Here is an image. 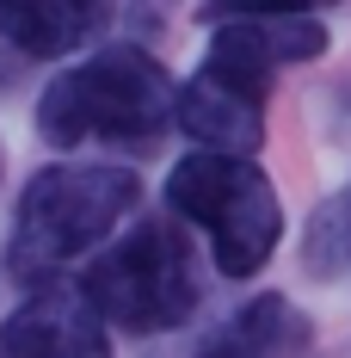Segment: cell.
Segmentation results:
<instances>
[{
  "label": "cell",
  "mask_w": 351,
  "mask_h": 358,
  "mask_svg": "<svg viewBox=\"0 0 351 358\" xmlns=\"http://www.w3.org/2000/svg\"><path fill=\"white\" fill-rule=\"evenodd\" d=\"M0 358H111V346L80 285L50 278L0 322Z\"/></svg>",
  "instance_id": "8992f818"
},
{
  "label": "cell",
  "mask_w": 351,
  "mask_h": 358,
  "mask_svg": "<svg viewBox=\"0 0 351 358\" xmlns=\"http://www.w3.org/2000/svg\"><path fill=\"white\" fill-rule=\"evenodd\" d=\"M210 56L179 87L173 124L191 143H204V155L253 161V148L265 143V93H271L278 62H265L234 25H210Z\"/></svg>",
  "instance_id": "5b68a950"
},
{
  "label": "cell",
  "mask_w": 351,
  "mask_h": 358,
  "mask_svg": "<svg viewBox=\"0 0 351 358\" xmlns=\"http://www.w3.org/2000/svg\"><path fill=\"white\" fill-rule=\"evenodd\" d=\"M142 210V179L105 161H56L31 173L13 229H6V272L25 285H50L68 259L105 248L111 235Z\"/></svg>",
  "instance_id": "7a4b0ae2"
},
{
  "label": "cell",
  "mask_w": 351,
  "mask_h": 358,
  "mask_svg": "<svg viewBox=\"0 0 351 358\" xmlns=\"http://www.w3.org/2000/svg\"><path fill=\"white\" fill-rule=\"evenodd\" d=\"M302 272L320 278V285L351 272V173H345V185H333L315 204L308 229H302Z\"/></svg>",
  "instance_id": "30bf717a"
},
{
  "label": "cell",
  "mask_w": 351,
  "mask_h": 358,
  "mask_svg": "<svg viewBox=\"0 0 351 358\" xmlns=\"http://www.w3.org/2000/svg\"><path fill=\"white\" fill-rule=\"evenodd\" d=\"M290 327H296L290 303H283L278 290H265V296H253V303H241V309H228V315H222L216 327H204L197 340L160 346L154 358H271Z\"/></svg>",
  "instance_id": "52a82bcc"
},
{
  "label": "cell",
  "mask_w": 351,
  "mask_h": 358,
  "mask_svg": "<svg viewBox=\"0 0 351 358\" xmlns=\"http://www.w3.org/2000/svg\"><path fill=\"white\" fill-rule=\"evenodd\" d=\"M179 106V87L160 56L142 43H105L62 69L37 99V136L50 148L111 143V148H148L167 136Z\"/></svg>",
  "instance_id": "6da1fadb"
},
{
  "label": "cell",
  "mask_w": 351,
  "mask_h": 358,
  "mask_svg": "<svg viewBox=\"0 0 351 358\" xmlns=\"http://www.w3.org/2000/svg\"><path fill=\"white\" fill-rule=\"evenodd\" d=\"M204 25H234V31L265 56V62H315L327 56V25L315 13H265V6H210Z\"/></svg>",
  "instance_id": "9c48e42d"
},
{
  "label": "cell",
  "mask_w": 351,
  "mask_h": 358,
  "mask_svg": "<svg viewBox=\"0 0 351 358\" xmlns=\"http://www.w3.org/2000/svg\"><path fill=\"white\" fill-rule=\"evenodd\" d=\"M105 31V6L74 0H0V37L19 56H68Z\"/></svg>",
  "instance_id": "ba28073f"
},
{
  "label": "cell",
  "mask_w": 351,
  "mask_h": 358,
  "mask_svg": "<svg viewBox=\"0 0 351 358\" xmlns=\"http://www.w3.org/2000/svg\"><path fill=\"white\" fill-rule=\"evenodd\" d=\"M167 210L185 216L191 229H204L210 259L222 278H253L265 272V259L278 253L283 235V204L265 167L234 161V155H185L167 173Z\"/></svg>",
  "instance_id": "277c9868"
},
{
  "label": "cell",
  "mask_w": 351,
  "mask_h": 358,
  "mask_svg": "<svg viewBox=\"0 0 351 358\" xmlns=\"http://www.w3.org/2000/svg\"><path fill=\"white\" fill-rule=\"evenodd\" d=\"M80 296L93 303V315L136 340L173 334L197 315L204 278H197V253L167 216H142L117 248L93 253V266L80 272Z\"/></svg>",
  "instance_id": "3957f363"
}]
</instances>
